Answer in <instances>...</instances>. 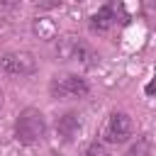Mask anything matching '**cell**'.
<instances>
[{
	"instance_id": "1",
	"label": "cell",
	"mask_w": 156,
	"mask_h": 156,
	"mask_svg": "<svg viewBox=\"0 0 156 156\" xmlns=\"http://www.w3.org/2000/svg\"><path fill=\"white\" fill-rule=\"evenodd\" d=\"M15 136L22 144H39L46 136V119H44L41 110L24 107L15 119Z\"/></svg>"
},
{
	"instance_id": "2",
	"label": "cell",
	"mask_w": 156,
	"mask_h": 156,
	"mask_svg": "<svg viewBox=\"0 0 156 156\" xmlns=\"http://www.w3.org/2000/svg\"><path fill=\"white\" fill-rule=\"evenodd\" d=\"M56 58H61V61H78L83 66H95L98 63V54L78 37L56 39Z\"/></svg>"
},
{
	"instance_id": "3",
	"label": "cell",
	"mask_w": 156,
	"mask_h": 156,
	"mask_svg": "<svg viewBox=\"0 0 156 156\" xmlns=\"http://www.w3.org/2000/svg\"><path fill=\"white\" fill-rule=\"evenodd\" d=\"M90 90V85L85 83V78L73 76V73H61L54 76L49 83V95L54 100H73V98H85Z\"/></svg>"
},
{
	"instance_id": "4",
	"label": "cell",
	"mask_w": 156,
	"mask_h": 156,
	"mask_svg": "<svg viewBox=\"0 0 156 156\" xmlns=\"http://www.w3.org/2000/svg\"><path fill=\"white\" fill-rule=\"evenodd\" d=\"M0 71L7 76H20V78L32 76V73H37V58L24 49L7 51L0 56Z\"/></svg>"
},
{
	"instance_id": "5",
	"label": "cell",
	"mask_w": 156,
	"mask_h": 156,
	"mask_svg": "<svg viewBox=\"0 0 156 156\" xmlns=\"http://www.w3.org/2000/svg\"><path fill=\"white\" fill-rule=\"evenodd\" d=\"M132 117L127 112H119L115 110L110 117H107V124H105V139L110 144H124L129 136H132Z\"/></svg>"
},
{
	"instance_id": "6",
	"label": "cell",
	"mask_w": 156,
	"mask_h": 156,
	"mask_svg": "<svg viewBox=\"0 0 156 156\" xmlns=\"http://www.w3.org/2000/svg\"><path fill=\"white\" fill-rule=\"evenodd\" d=\"M122 17H124L122 2L110 0V2H105V5H102V7L90 17V29H93V32H107V29H110V27H115Z\"/></svg>"
},
{
	"instance_id": "7",
	"label": "cell",
	"mask_w": 156,
	"mask_h": 156,
	"mask_svg": "<svg viewBox=\"0 0 156 156\" xmlns=\"http://www.w3.org/2000/svg\"><path fill=\"white\" fill-rule=\"evenodd\" d=\"M80 115L78 112H63V115H58L56 117V122H54V129H56V134L63 139V141H73L78 134H80Z\"/></svg>"
},
{
	"instance_id": "8",
	"label": "cell",
	"mask_w": 156,
	"mask_h": 156,
	"mask_svg": "<svg viewBox=\"0 0 156 156\" xmlns=\"http://www.w3.org/2000/svg\"><path fill=\"white\" fill-rule=\"evenodd\" d=\"M32 29H34V34L39 37V39H56V34H58V27L54 24V20H49V17H37L34 22H32Z\"/></svg>"
},
{
	"instance_id": "9",
	"label": "cell",
	"mask_w": 156,
	"mask_h": 156,
	"mask_svg": "<svg viewBox=\"0 0 156 156\" xmlns=\"http://www.w3.org/2000/svg\"><path fill=\"white\" fill-rule=\"evenodd\" d=\"M127 156H151V144H149V139H146L144 134L136 136V141L129 146Z\"/></svg>"
},
{
	"instance_id": "10",
	"label": "cell",
	"mask_w": 156,
	"mask_h": 156,
	"mask_svg": "<svg viewBox=\"0 0 156 156\" xmlns=\"http://www.w3.org/2000/svg\"><path fill=\"white\" fill-rule=\"evenodd\" d=\"M85 156H107V149H105L102 144H98V141H93V144L88 146V151H85Z\"/></svg>"
},
{
	"instance_id": "11",
	"label": "cell",
	"mask_w": 156,
	"mask_h": 156,
	"mask_svg": "<svg viewBox=\"0 0 156 156\" xmlns=\"http://www.w3.org/2000/svg\"><path fill=\"white\" fill-rule=\"evenodd\" d=\"M37 7H44V10H54V7H58L61 5V0H32Z\"/></svg>"
},
{
	"instance_id": "12",
	"label": "cell",
	"mask_w": 156,
	"mask_h": 156,
	"mask_svg": "<svg viewBox=\"0 0 156 156\" xmlns=\"http://www.w3.org/2000/svg\"><path fill=\"white\" fill-rule=\"evenodd\" d=\"M144 93H146V95H156V68H154V78H151V80L146 83Z\"/></svg>"
},
{
	"instance_id": "13",
	"label": "cell",
	"mask_w": 156,
	"mask_h": 156,
	"mask_svg": "<svg viewBox=\"0 0 156 156\" xmlns=\"http://www.w3.org/2000/svg\"><path fill=\"white\" fill-rule=\"evenodd\" d=\"M0 7L2 10H17L20 7V0H0Z\"/></svg>"
},
{
	"instance_id": "14",
	"label": "cell",
	"mask_w": 156,
	"mask_h": 156,
	"mask_svg": "<svg viewBox=\"0 0 156 156\" xmlns=\"http://www.w3.org/2000/svg\"><path fill=\"white\" fill-rule=\"evenodd\" d=\"M0 110H2V90H0Z\"/></svg>"
},
{
	"instance_id": "15",
	"label": "cell",
	"mask_w": 156,
	"mask_h": 156,
	"mask_svg": "<svg viewBox=\"0 0 156 156\" xmlns=\"http://www.w3.org/2000/svg\"><path fill=\"white\" fill-rule=\"evenodd\" d=\"M46 156H56V154H46Z\"/></svg>"
}]
</instances>
